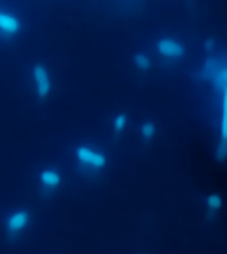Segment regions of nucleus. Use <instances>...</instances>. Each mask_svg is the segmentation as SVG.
Here are the masks:
<instances>
[{
    "label": "nucleus",
    "mask_w": 227,
    "mask_h": 254,
    "mask_svg": "<svg viewBox=\"0 0 227 254\" xmlns=\"http://www.w3.org/2000/svg\"><path fill=\"white\" fill-rule=\"evenodd\" d=\"M132 63H134V66H136L140 72H149L150 66H152V61H150V58L145 54V52H138V54H134Z\"/></svg>",
    "instance_id": "9b49d317"
},
{
    "label": "nucleus",
    "mask_w": 227,
    "mask_h": 254,
    "mask_svg": "<svg viewBox=\"0 0 227 254\" xmlns=\"http://www.w3.org/2000/svg\"><path fill=\"white\" fill-rule=\"evenodd\" d=\"M127 124H129V118H127V113H116L111 120V131L120 136L125 129H127Z\"/></svg>",
    "instance_id": "9d476101"
},
{
    "label": "nucleus",
    "mask_w": 227,
    "mask_h": 254,
    "mask_svg": "<svg viewBox=\"0 0 227 254\" xmlns=\"http://www.w3.org/2000/svg\"><path fill=\"white\" fill-rule=\"evenodd\" d=\"M138 134L143 141H150L156 136V124L152 120H143L138 126Z\"/></svg>",
    "instance_id": "1a4fd4ad"
},
{
    "label": "nucleus",
    "mask_w": 227,
    "mask_h": 254,
    "mask_svg": "<svg viewBox=\"0 0 227 254\" xmlns=\"http://www.w3.org/2000/svg\"><path fill=\"white\" fill-rule=\"evenodd\" d=\"M204 206H206V211H208L209 217L217 215L218 211L222 209V195H218V193H209L204 200Z\"/></svg>",
    "instance_id": "6e6552de"
},
{
    "label": "nucleus",
    "mask_w": 227,
    "mask_h": 254,
    "mask_svg": "<svg viewBox=\"0 0 227 254\" xmlns=\"http://www.w3.org/2000/svg\"><path fill=\"white\" fill-rule=\"evenodd\" d=\"M73 156L77 159V163L90 172H99L108 165V154L88 145H77L73 150Z\"/></svg>",
    "instance_id": "f03ea898"
},
{
    "label": "nucleus",
    "mask_w": 227,
    "mask_h": 254,
    "mask_svg": "<svg viewBox=\"0 0 227 254\" xmlns=\"http://www.w3.org/2000/svg\"><path fill=\"white\" fill-rule=\"evenodd\" d=\"M32 73V82H34V90H36L38 99L45 100L49 99L50 91H52V77L50 72L43 63H36L31 70Z\"/></svg>",
    "instance_id": "7ed1b4c3"
},
{
    "label": "nucleus",
    "mask_w": 227,
    "mask_h": 254,
    "mask_svg": "<svg viewBox=\"0 0 227 254\" xmlns=\"http://www.w3.org/2000/svg\"><path fill=\"white\" fill-rule=\"evenodd\" d=\"M38 183H40V186L43 188V190L47 191H54L59 188V185L63 183V176H61V172L57 170V168H43V170H40V174H38Z\"/></svg>",
    "instance_id": "423d86ee"
},
{
    "label": "nucleus",
    "mask_w": 227,
    "mask_h": 254,
    "mask_svg": "<svg viewBox=\"0 0 227 254\" xmlns=\"http://www.w3.org/2000/svg\"><path fill=\"white\" fill-rule=\"evenodd\" d=\"M202 75L211 82L217 93H220V99L227 97V68L224 58H218L217 54L209 52L208 59L202 64Z\"/></svg>",
    "instance_id": "f257e3e1"
},
{
    "label": "nucleus",
    "mask_w": 227,
    "mask_h": 254,
    "mask_svg": "<svg viewBox=\"0 0 227 254\" xmlns=\"http://www.w3.org/2000/svg\"><path fill=\"white\" fill-rule=\"evenodd\" d=\"M20 29H22V23H20V20L14 14L0 11V34H4V36H16Z\"/></svg>",
    "instance_id": "0eeeda50"
},
{
    "label": "nucleus",
    "mask_w": 227,
    "mask_h": 254,
    "mask_svg": "<svg viewBox=\"0 0 227 254\" xmlns=\"http://www.w3.org/2000/svg\"><path fill=\"white\" fill-rule=\"evenodd\" d=\"M156 50H158V54L161 58L168 59V61H179L186 54V49H184L181 41L170 36H165L156 41Z\"/></svg>",
    "instance_id": "20e7f679"
},
{
    "label": "nucleus",
    "mask_w": 227,
    "mask_h": 254,
    "mask_svg": "<svg viewBox=\"0 0 227 254\" xmlns=\"http://www.w3.org/2000/svg\"><path fill=\"white\" fill-rule=\"evenodd\" d=\"M29 222H31L29 209H14L13 213H9V217L5 218V229L9 235H18L29 226Z\"/></svg>",
    "instance_id": "39448f33"
}]
</instances>
